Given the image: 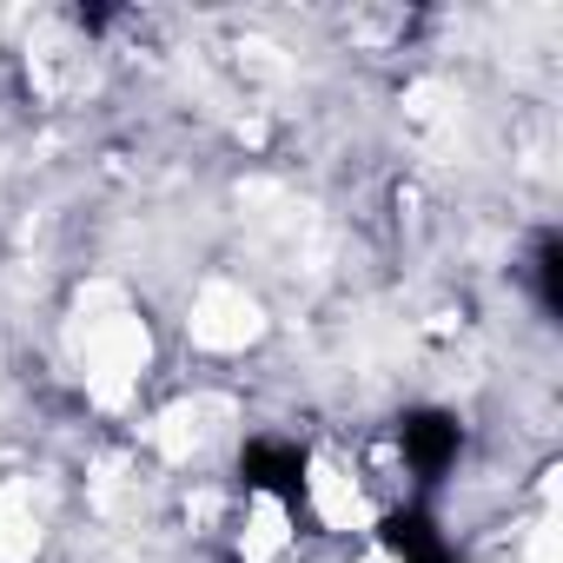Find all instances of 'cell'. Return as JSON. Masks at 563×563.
<instances>
[{
	"label": "cell",
	"mask_w": 563,
	"mask_h": 563,
	"mask_svg": "<svg viewBox=\"0 0 563 563\" xmlns=\"http://www.w3.org/2000/svg\"><path fill=\"white\" fill-rule=\"evenodd\" d=\"M239 477H245V490H258L272 504H299L306 497V451L278 444V438H252L239 457Z\"/></svg>",
	"instance_id": "6da1fadb"
},
{
	"label": "cell",
	"mask_w": 563,
	"mask_h": 563,
	"mask_svg": "<svg viewBox=\"0 0 563 563\" xmlns=\"http://www.w3.org/2000/svg\"><path fill=\"white\" fill-rule=\"evenodd\" d=\"M398 451H405V464L431 484V477H444V471L457 464V451H464V424H457L451 411H411V418L398 424Z\"/></svg>",
	"instance_id": "7a4b0ae2"
},
{
	"label": "cell",
	"mask_w": 563,
	"mask_h": 563,
	"mask_svg": "<svg viewBox=\"0 0 563 563\" xmlns=\"http://www.w3.org/2000/svg\"><path fill=\"white\" fill-rule=\"evenodd\" d=\"M537 299H543V312H563V245L556 239H543L537 245Z\"/></svg>",
	"instance_id": "3957f363"
}]
</instances>
